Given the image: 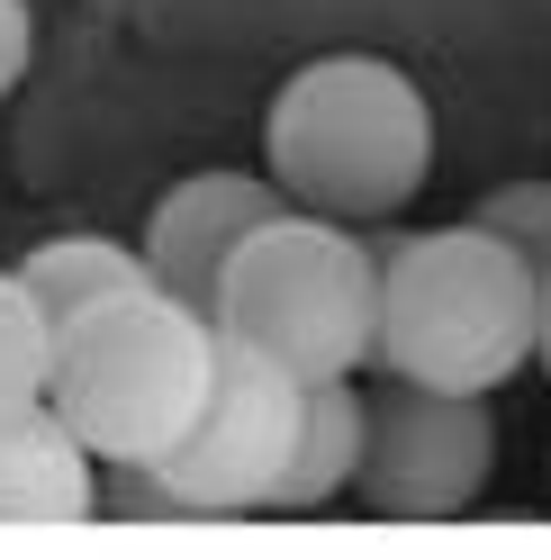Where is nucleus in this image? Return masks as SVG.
Listing matches in <instances>:
<instances>
[{"mask_svg":"<svg viewBox=\"0 0 551 560\" xmlns=\"http://www.w3.org/2000/svg\"><path fill=\"white\" fill-rule=\"evenodd\" d=\"M380 254V362L425 389H506L525 362H542V271L497 244L489 226H434V235H371Z\"/></svg>","mask_w":551,"mask_h":560,"instance_id":"nucleus-1","label":"nucleus"},{"mask_svg":"<svg viewBox=\"0 0 551 560\" xmlns=\"http://www.w3.org/2000/svg\"><path fill=\"white\" fill-rule=\"evenodd\" d=\"M262 163L290 208H317L343 226H380L434 172V109L425 91L380 55L298 63L262 118Z\"/></svg>","mask_w":551,"mask_h":560,"instance_id":"nucleus-2","label":"nucleus"},{"mask_svg":"<svg viewBox=\"0 0 551 560\" xmlns=\"http://www.w3.org/2000/svg\"><path fill=\"white\" fill-rule=\"evenodd\" d=\"M218 353L226 335L190 299L172 290L109 299L55 335L46 398L99 462H172V443L199 425V407L218 389Z\"/></svg>","mask_w":551,"mask_h":560,"instance_id":"nucleus-3","label":"nucleus"},{"mask_svg":"<svg viewBox=\"0 0 551 560\" xmlns=\"http://www.w3.org/2000/svg\"><path fill=\"white\" fill-rule=\"evenodd\" d=\"M218 335L271 353L298 380H353L380 362V254L317 208H281L226 262Z\"/></svg>","mask_w":551,"mask_h":560,"instance_id":"nucleus-4","label":"nucleus"},{"mask_svg":"<svg viewBox=\"0 0 551 560\" xmlns=\"http://www.w3.org/2000/svg\"><path fill=\"white\" fill-rule=\"evenodd\" d=\"M298 425H307V380L226 335L218 389L199 407V425L172 443L163 479L190 498V515H271V488L298 452Z\"/></svg>","mask_w":551,"mask_h":560,"instance_id":"nucleus-5","label":"nucleus"},{"mask_svg":"<svg viewBox=\"0 0 551 560\" xmlns=\"http://www.w3.org/2000/svg\"><path fill=\"white\" fill-rule=\"evenodd\" d=\"M362 434L353 498L371 515H461L497 470V416L479 389H425V380H380Z\"/></svg>","mask_w":551,"mask_h":560,"instance_id":"nucleus-6","label":"nucleus"},{"mask_svg":"<svg viewBox=\"0 0 551 560\" xmlns=\"http://www.w3.org/2000/svg\"><path fill=\"white\" fill-rule=\"evenodd\" d=\"M290 208V190L271 172H190L181 190L154 199L145 218V262L172 299H190L199 317H218V290H226V262Z\"/></svg>","mask_w":551,"mask_h":560,"instance_id":"nucleus-7","label":"nucleus"},{"mask_svg":"<svg viewBox=\"0 0 551 560\" xmlns=\"http://www.w3.org/2000/svg\"><path fill=\"white\" fill-rule=\"evenodd\" d=\"M99 515V452L63 425L55 398L0 407V524H73Z\"/></svg>","mask_w":551,"mask_h":560,"instance_id":"nucleus-8","label":"nucleus"},{"mask_svg":"<svg viewBox=\"0 0 551 560\" xmlns=\"http://www.w3.org/2000/svg\"><path fill=\"white\" fill-rule=\"evenodd\" d=\"M19 280L37 290V307L55 317V335L73 326V317H91V307H109V299L163 290L154 262H145V244H118V235H55V244H37V254L19 262Z\"/></svg>","mask_w":551,"mask_h":560,"instance_id":"nucleus-9","label":"nucleus"},{"mask_svg":"<svg viewBox=\"0 0 551 560\" xmlns=\"http://www.w3.org/2000/svg\"><path fill=\"white\" fill-rule=\"evenodd\" d=\"M362 434H371V398L353 380H307V425H298L281 488H271V515H307V506L343 498L362 470Z\"/></svg>","mask_w":551,"mask_h":560,"instance_id":"nucleus-10","label":"nucleus"},{"mask_svg":"<svg viewBox=\"0 0 551 560\" xmlns=\"http://www.w3.org/2000/svg\"><path fill=\"white\" fill-rule=\"evenodd\" d=\"M46 380H55V317L19 271H0V407L46 398Z\"/></svg>","mask_w":551,"mask_h":560,"instance_id":"nucleus-11","label":"nucleus"},{"mask_svg":"<svg viewBox=\"0 0 551 560\" xmlns=\"http://www.w3.org/2000/svg\"><path fill=\"white\" fill-rule=\"evenodd\" d=\"M470 226H489L497 244H515L534 271H551V182H506L470 208Z\"/></svg>","mask_w":551,"mask_h":560,"instance_id":"nucleus-12","label":"nucleus"},{"mask_svg":"<svg viewBox=\"0 0 551 560\" xmlns=\"http://www.w3.org/2000/svg\"><path fill=\"white\" fill-rule=\"evenodd\" d=\"M99 515H127V524H190V498L163 479V462H99Z\"/></svg>","mask_w":551,"mask_h":560,"instance_id":"nucleus-13","label":"nucleus"},{"mask_svg":"<svg viewBox=\"0 0 551 560\" xmlns=\"http://www.w3.org/2000/svg\"><path fill=\"white\" fill-rule=\"evenodd\" d=\"M27 55H37V19H27V0H0V100L19 91Z\"/></svg>","mask_w":551,"mask_h":560,"instance_id":"nucleus-14","label":"nucleus"},{"mask_svg":"<svg viewBox=\"0 0 551 560\" xmlns=\"http://www.w3.org/2000/svg\"><path fill=\"white\" fill-rule=\"evenodd\" d=\"M542 371H551V271H542Z\"/></svg>","mask_w":551,"mask_h":560,"instance_id":"nucleus-15","label":"nucleus"}]
</instances>
